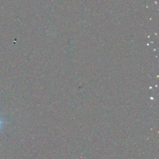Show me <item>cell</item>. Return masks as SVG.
I'll use <instances>...</instances> for the list:
<instances>
[{
  "mask_svg": "<svg viewBox=\"0 0 159 159\" xmlns=\"http://www.w3.org/2000/svg\"><path fill=\"white\" fill-rule=\"evenodd\" d=\"M4 124V121L1 119V118L0 117V128L2 127V125Z\"/></svg>",
  "mask_w": 159,
  "mask_h": 159,
  "instance_id": "6da1fadb",
  "label": "cell"
}]
</instances>
